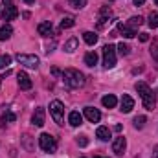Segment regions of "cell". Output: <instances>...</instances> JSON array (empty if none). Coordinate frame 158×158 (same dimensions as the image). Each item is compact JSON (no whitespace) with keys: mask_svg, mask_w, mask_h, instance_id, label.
Instances as JSON below:
<instances>
[{"mask_svg":"<svg viewBox=\"0 0 158 158\" xmlns=\"http://www.w3.org/2000/svg\"><path fill=\"white\" fill-rule=\"evenodd\" d=\"M83 40H85L88 46H94V44L98 42V35H96L94 31H85V33H83Z\"/></svg>","mask_w":158,"mask_h":158,"instance_id":"obj_21","label":"cell"},{"mask_svg":"<svg viewBox=\"0 0 158 158\" xmlns=\"http://www.w3.org/2000/svg\"><path fill=\"white\" fill-rule=\"evenodd\" d=\"M81 158H83V156H81Z\"/></svg>","mask_w":158,"mask_h":158,"instance_id":"obj_41","label":"cell"},{"mask_svg":"<svg viewBox=\"0 0 158 158\" xmlns=\"http://www.w3.org/2000/svg\"><path fill=\"white\" fill-rule=\"evenodd\" d=\"M39 145L44 153H55V149H57L55 138H53L52 134H48V132H42L39 136Z\"/></svg>","mask_w":158,"mask_h":158,"instance_id":"obj_4","label":"cell"},{"mask_svg":"<svg viewBox=\"0 0 158 158\" xmlns=\"http://www.w3.org/2000/svg\"><path fill=\"white\" fill-rule=\"evenodd\" d=\"M136 92L140 94L143 107H145L147 110H153L155 105H156V99H155V94H153V90L149 88V85L143 83V81H138V83H136Z\"/></svg>","mask_w":158,"mask_h":158,"instance_id":"obj_1","label":"cell"},{"mask_svg":"<svg viewBox=\"0 0 158 158\" xmlns=\"http://www.w3.org/2000/svg\"><path fill=\"white\" fill-rule=\"evenodd\" d=\"M140 40H142V42H147V40H149V35H147V33H140Z\"/></svg>","mask_w":158,"mask_h":158,"instance_id":"obj_33","label":"cell"},{"mask_svg":"<svg viewBox=\"0 0 158 158\" xmlns=\"http://www.w3.org/2000/svg\"><path fill=\"white\" fill-rule=\"evenodd\" d=\"M2 79H4V77H2V76H0V85H2Z\"/></svg>","mask_w":158,"mask_h":158,"instance_id":"obj_38","label":"cell"},{"mask_svg":"<svg viewBox=\"0 0 158 158\" xmlns=\"http://www.w3.org/2000/svg\"><path fill=\"white\" fill-rule=\"evenodd\" d=\"M118 30H119V33H121L125 39H132V37H136V30L129 28V26H127V24H123V22H119V24H118Z\"/></svg>","mask_w":158,"mask_h":158,"instance_id":"obj_14","label":"cell"},{"mask_svg":"<svg viewBox=\"0 0 158 158\" xmlns=\"http://www.w3.org/2000/svg\"><path fill=\"white\" fill-rule=\"evenodd\" d=\"M125 147H127V142H125V138H123V136H118V138L114 140V143H112V151H114L116 155H123Z\"/></svg>","mask_w":158,"mask_h":158,"instance_id":"obj_12","label":"cell"},{"mask_svg":"<svg viewBox=\"0 0 158 158\" xmlns=\"http://www.w3.org/2000/svg\"><path fill=\"white\" fill-rule=\"evenodd\" d=\"M142 24H143V19H142V17H131V19H129V22H127V26H129V28H132V30H136V28H138V26H142Z\"/></svg>","mask_w":158,"mask_h":158,"instance_id":"obj_24","label":"cell"},{"mask_svg":"<svg viewBox=\"0 0 158 158\" xmlns=\"http://www.w3.org/2000/svg\"><path fill=\"white\" fill-rule=\"evenodd\" d=\"M155 4H156V6H158V0H155Z\"/></svg>","mask_w":158,"mask_h":158,"instance_id":"obj_39","label":"cell"},{"mask_svg":"<svg viewBox=\"0 0 158 158\" xmlns=\"http://www.w3.org/2000/svg\"><path fill=\"white\" fill-rule=\"evenodd\" d=\"M68 123H70L72 127H79V125L83 123V116L79 114L77 110H72L70 116H68Z\"/></svg>","mask_w":158,"mask_h":158,"instance_id":"obj_16","label":"cell"},{"mask_svg":"<svg viewBox=\"0 0 158 158\" xmlns=\"http://www.w3.org/2000/svg\"><path fill=\"white\" fill-rule=\"evenodd\" d=\"M145 0H134V6H143Z\"/></svg>","mask_w":158,"mask_h":158,"instance_id":"obj_34","label":"cell"},{"mask_svg":"<svg viewBox=\"0 0 158 158\" xmlns=\"http://www.w3.org/2000/svg\"><path fill=\"white\" fill-rule=\"evenodd\" d=\"M68 4H70L72 7H76V9H81V7L86 6V0H68Z\"/></svg>","mask_w":158,"mask_h":158,"instance_id":"obj_29","label":"cell"},{"mask_svg":"<svg viewBox=\"0 0 158 158\" xmlns=\"http://www.w3.org/2000/svg\"><path fill=\"white\" fill-rule=\"evenodd\" d=\"M151 55H153V59L158 63V42H155V44L151 46Z\"/></svg>","mask_w":158,"mask_h":158,"instance_id":"obj_31","label":"cell"},{"mask_svg":"<svg viewBox=\"0 0 158 158\" xmlns=\"http://www.w3.org/2000/svg\"><path fill=\"white\" fill-rule=\"evenodd\" d=\"M143 125H145V116H136L134 118V127L136 129H142Z\"/></svg>","mask_w":158,"mask_h":158,"instance_id":"obj_30","label":"cell"},{"mask_svg":"<svg viewBox=\"0 0 158 158\" xmlns=\"http://www.w3.org/2000/svg\"><path fill=\"white\" fill-rule=\"evenodd\" d=\"M101 103H103V107H107V109H114V107L118 105V99H116L114 94H109V96H105V98L101 99Z\"/></svg>","mask_w":158,"mask_h":158,"instance_id":"obj_17","label":"cell"},{"mask_svg":"<svg viewBox=\"0 0 158 158\" xmlns=\"http://www.w3.org/2000/svg\"><path fill=\"white\" fill-rule=\"evenodd\" d=\"M11 64V55H7V53H4V55H0V70H4V68H7Z\"/></svg>","mask_w":158,"mask_h":158,"instance_id":"obj_26","label":"cell"},{"mask_svg":"<svg viewBox=\"0 0 158 158\" xmlns=\"http://www.w3.org/2000/svg\"><path fill=\"white\" fill-rule=\"evenodd\" d=\"M110 22V7H101V11H99V19H98V26L99 28H105L107 24Z\"/></svg>","mask_w":158,"mask_h":158,"instance_id":"obj_7","label":"cell"},{"mask_svg":"<svg viewBox=\"0 0 158 158\" xmlns=\"http://www.w3.org/2000/svg\"><path fill=\"white\" fill-rule=\"evenodd\" d=\"M85 118L88 119L90 123H98L101 119V112L98 109H94V107H86L85 109Z\"/></svg>","mask_w":158,"mask_h":158,"instance_id":"obj_8","label":"cell"},{"mask_svg":"<svg viewBox=\"0 0 158 158\" xmlns=\"http://www.w3.org/2000/svg\"><path fill=\"white\" fill-rule=\"evenodd\" d=\"M76 24V19L74 17H64L63 20H61V30H66V28H72Z\"/></svg>","mask_w":158,"mask_h":158,"instance_id":"obj_25","label":"cell"},{"mask_svg":"<svg viewBox=\"0 0 158 158\" xmlns=\"http://www.w3.org/2000/svg\"><path fill=\"white\" fill-rule=\"evenodd\" d=\"M15 118H17V116H15L11 110H4V114L0 116V127H4L7 121H15Z\"/></svg>","mask_w":158,"mask_h":158,"instance_id":"obj_23","label":"cell"},{"mask_svg":"<svg viewBox=\"0 0 158 158\" xmlns=\"http://www.w3.org/2000/svg\"><path fill=\"white\" fill-rule=\"evenodd\" d=\"M63 81L68 88H81L85 85V76L79 72V70H74V68H66L63 70Z\"/></svg>","mask_w":158,"mask_h":158,"instance_id":"obj_2","label":"cell"},{"mask_svg":"<svg viewBox=\"0 0 158 158\" xmlns=\"http://www.w3.org/2000/svg\"><path fill=\"white\" fill-rule=\"evenodd\" d=\"M147 24H149V28H153V30L158 28V11H155V13L149 15V22H147Z\"/></svg>","mask_w":158,"mask_h":158,"instance_id":"obj_27","label":"cell"},{"mask_svg":"<svg viewBox=\"0 0 158 158\" xmlns=\"http://www.w3.org/2000/svg\"><path fill=\"white\" fill-rule=\"evenodd\" d=\"M4 6H13V0H4Z\"/></svg>","mask_w":158,"mask_h":158,"instance_id":"obj_36","label":"cell"},{"mask_svg":"<svg viewBox=\"0 0 158 158\" xmlns=\"http://www.w3.org/2000/svg\"><path fill=\"white\" fill-rule=\"evenodd\" d=\"M50 114L57 125H64V105L59 99H53L50 103Z\"/></svg>","mask_w":158,"mask_h":158,"instance_id":"obj_3","label":"cell"},{"mask_svg":"<svg viewBox=\"0 0 158 158\" xmlns=\"http://www.w3.org/2000/svg\"><path fill=\"white\" fill-rule=\"evenodd\" d=\"M118 52H119V55H129V53H131V48H129L125 42H119L118 44Z\"/></svg>","mask_w":158,"mask_h":158,"instance_id":"obj_28","label":"cell"},{"mask_svg":"<svg viewBox=\"0 0 158 158\" xmlns=\"http://www.w3.org/2000/svg\"><path fill=\"white\" fill-rule=\"evenodd\" d=\"M31 123L35 125V127H42L44 125V109H35V112H33V116H31Z\"/></svg>","mask_w":158,"mask_h":158,"instance_id":"obj_13","label":"cell"},{"mask_svg":"<svg viewBox=\"0 0 158 158\" xmlns=\"http://www.w3.org/2000/svg\"><path fill=\"white\" fill-rule=\"evenodd\" d=\"M85 64L86 66H96L98 64V53L96 52H88L85 55Z\"/></svg>","mask_w":158,"mask_h":158,"instance_id":"obj_20","label":"cell"},{"mask_svg":"<svg viewBox=\"0 0 158 158\" xmlns=\"http://www.w3.org/2000/svg\"><path fill=\"white\" fill-rule=\"evenodd\" d=\"M103 64H105V68L116 66V46H112V44L103 46Z\"/></svg>","mask_w":158,"mask_h":158,"instance_id":"obj_5","label":"cell"},{"mask_svg":"<svg viewBox=\"0 0 158 158\" xmlns=\"http://www.w3.org/2000/svg\"><path fill=\"white\" fill-rule=\"evenodd\" d=\"M77 143L81 145V147H86V145H88V140H86V136H79V138H77Z\"/></svg>","mask_w":158,"mask_h":158,"instance_id":"obj_32","label":"cell"},{"mask_svg":"<svg viewBox=\"0 0 158 158\" xmlns=\"http://www.w3.org/2000/svg\"><path fill=\"white\" fill-rule=\"evenodd\" d=\"M96 136H98L101 142H107V140L110 138V129H109V127H98Z\"/></svg>","mask_w":158,"mask_h":158,"instance_id":"obj_18","label":"cell"},{"mask_svg":"<svg viewBox=\"0 0 158 158\" xmlns=\"http://www.w3.org/2000/svg\"><path fill=\"white\" fill-rule=\"evenodd\" d=\"M17 15H19V9L15 6H6V9L2 11V20H13L17 19Z\"/></svg>","mask_w":158,"mask_h":158,"instance_id":"obj_10","label":"cell"},{"mask_svg":"<svg viewBox=\"0 0 158 158\" xmlns=\"http://www.w3.org/2000/svg\"><path fill=\"white\" fill-rule=\"evenodd\" d=\"M15 59H17L20 64L28 66V68H37V66H39V57H37V55H30V53H17V55H15Z\"/></svg>","mask_w":158,"mask_h":158,"instance_id":"obj_6","label":"cell"},{"mask_svg":"<svg viewBox=\"0 0 158 158\" xmlns=\"http://www.w3.org/2000/svg\"><path fill=\"white\" fill-rule=\"evenodd\" d=\"M26 4H35V0H24Z\"/></svg>","mask_w":158,"mask_h":158,"instance_id":"obj_37","label":"cell"},{"mask_svg":"<svg viewBox=\"0 0 158 158\" xmlns=\"http://www.w3.org/2000/svg\"><path fill=\"white\" fill-rule=\"evenodd\" d=\"M94 158H101V156H94Z\"/></svg>","mask_w":158,"mask_h":158,"instance_id":"obj_40","label":"cell"},{"mask_svg":"<svg viewBox=\"0 0 158 158\" xmlns=\"http://www.w3.org/2000/svg\"><path fill=\"white\" fill-rule=\"evenodd\" d=\"M19 86H20V90H30L31 88V79L30 76L26 74V72H19Z\"/></svg>","mask_w":158,"mask_h":158,"instance_id":"obj_9","label":"cell"},{"mask_svg":"<svg viewBox=\"0 0 158 158\" xmlns=\"http://www.w3.org/2000/svg\"><path fill=\"white\" fill-rule=\"evenodd\" d=\"M52 74H53V76H59V74H61V72H59V70H57V68H52Z\"/></svg>","mask_w":158,"mask_h":158,"instance_id":"obj_35","label":"cell"},{"mask_svg":"<svg viewBox=\"0 0 158 158\" xmlns=\"http://www.w3.org/2000/svg\"><path fill=\"white\" fill-rule=\"evenodd\" d=\"M77 44H79V40L76 39V37H72V39H68L66 42H64V52H68V53H72L74 50H77Z\"/></svg>","mask_w":158,"mask_h":158,"instance_id":"obj_22","label":"cell"},{"mask_svg":"<svg viewBox=\"0 0 158 158\" xmlns=\"http://www.w3.org/2000/svg\"><path fill=\"white\" fill-rule=\"evenodd\" d=\"M132 109H134V99H132L131 96H127V94H125V96L121 98V110L127 114V112H131Z\"/></svg>","mask_w":158,"mask_h":158,"instance_id":"obj_15","label":"cell"},{"mask_svg":"<svg viewBox=\"0 0 158 158\" xmlns=\"http://www.w3.org/2000/svg\"><path fill=\"white\" fill-rule=\"evenodd\" d=\"M37 31H39V35H42V37H48V35H52V33H53V26H52V22H50V20L40 22L39 26H37Z\"/></svg>","mask_w":158,"mask_h":158,"instance_id":"obj_11","label":"cell"},{"mask_svg":"<svg viewBox=\"0 0 158 158\" xmlns=\"http://www.w3.org/2000/svg\"><path fill=\"white\" fill-rule=\"evenodd\" d=\"M11 33H13V28H11L9 24L0 26V40H7L11 37Z\"/></svg>","mask_w":158,"mask_h":158,"instance_id":"obj_19","label":"cell"}]
</instances>
